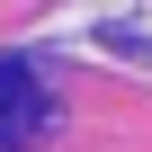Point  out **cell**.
Listing matches in <instances>:
<instances>
[{"label":"cell","instance_id":"obj_1","mask_svg":"<svg viewBox=\"0 0 152 152\" xmlns=\"http://www.w3.org/2000/svg\"><path fill=\"white\" fill-rule=\"evenodd\" d=\"M54 134V90L36 81V63L0 54V152H27Z\"/></svg>","mask_w":152,"mask_h":152}]
</instances>
